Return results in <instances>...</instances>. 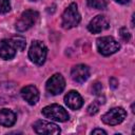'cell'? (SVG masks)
Instances as JSON below:
<instances>
[{"label": "cell", "instance_id": "cell-1", "mask_svg": "<svg viewBox=\"0 0 135 135\" xmlns=\"http://www.w3.org/2000/svg\"><path fill=\"white\" fill-rule=\"evenodd\" d=\"M26 42L22 36L16 35L9 39H2L0 41V57L4 60H11L15 57L17 51H23Z\"/></svg>", "mask_w": 135, "mask_h": 135}, {"label": "cell", "instance_id": "cell-2", "mask_svg": "<svg viewBox=\"0 0 135 135\" xmlns=\"http://www.w3.org/2000/svg\"><path fill=\"white\" fill-rule=\"evenodd\" d=\"M81 20L80 14L77 8L76 3H71L63 12L62 14V20H61V25L65 30L73 28L79 24Z\"/></svg>", "mask_w": 135, "mask_h": 135}, {"label": "cell", "instance_id": "cell-3", "mask_svg": "<svg viewBox=\"0 0 135 135\" xmlns=\"http://www.w3.org/2000/svg\"><path fill=\"white\" fill-rule=\"evenodd\" d=\"M47 55V49L45 44L39 40H34L28 50V57L34 63L41 65L44 63Z\"/></svg>", "mask_w": 135, "mask_h": 135}, {"label": "cell", "instance_id": "cell-4", "mask_svg": "<svg viewBox=\"0 0 135 135\" xmlns=\"http://www.w3.org/2000/svg\"><path fill=\"white\" fill-rule=\"evenodd\" d=\"M98 52L103 56H110L120 49V44L111 36L100 37L96 41Z\"/></svg>", "mask_w": 135, "mask_h": 135}, {"label": "cell", "instance_id": "cell-5", "mask_svg": "<svg viewBox=\"0 0 135 135\" xmlns=\"http://www.w3.org/2000/svg\"><path fill=\"white\" fill-rule=\"evenodd\" d=\"M38 16H39V14L36 11H33V9H26V11H24L20 15L19 19L16 22V28H17V31L18 32L27 31L30 27H32L35 24V22L38 19Z\"/></svg>", "mask_w": 135, "mask_h": 135}, {"label": "cell", "instance_id": "cell-6", "mask_svg": "<svg viewBox=\"0 0 135 135\" xmlns=\"http://www.w3.org/2000/svg\"><path fill=\"white\" fill-rule=\"evenodd\" d=\"M42 114L51 119V120H55V121H60V122H64L66 120H69V114L68 112L59 104H51L47 105L45 108L42 109Z\"/></svg>", "mask_w": 135, "mask_h": 135}, {"label": "cell", "instance_id": "cell-7", "mask_svg": "<svg viewBox=\"0 0 135 135\" xmlns=\"http://www.w3.org/2000/svg\"><path fill=\"white\" fill-rule=\"evenodd\" d=\"M127 116V112L123 108L121 107H116V108H113L111 109L109 112H107L105 114L102 115L101 117V120L105 123V124H109V126H116V124H119L121 123L124 118Z\"/></svg>", "mask_w": 135, "mask_h": 135}, {"label": "cell", "instance_id": "cell-8", "mask_svg": "<svg viewBox=\"0 0 135 135\" xmlns=\"http://www.w3.org/2000/svg\"><path fill=\"white\" fill-rule=\"evenodd\" d=\"M46 91L52 95L60 94L65 88V80L61 74H54L49 78L45 84Z\"/></svg>", "mask_w": 135, "mask_h": 135}, {"label": "cell", "instance_id": "cell-9", "mask_svg": "<svg viewBox=\"0 0 135 135\" xmlns=\"http://www.w3.org/2000/svg\"><path fill=\"white\" fill-rule=\"evenodd\" d=\"M35 132L37 134H46V135H56L59 134L60 128L52 122L45 121V120H37L33 126Z\"/></svg>", "mask_w": 135, "mask_h": 135}, {"label": "cell", "instance_id": "cell-10", "mask_svg": "<svg viewBox=\"0 0 135 135\" xmlns=\"http://www.w3.org/2000/svg\"><path fill=\"white\" fill-rule=\"evenodd\" d=\"M109 26H110V24H109L108 19L102 15H98L90 21V23L88 25V30L93 34H98V33H101L104 30L109 28Z\"/></svg>", "mask_w": 135, "mask_h": 135}, {"label": "cell", "instance_id": "cell-11", "mask_svg": "<svg viewBox=\"0 0 135 135\" xmlns=\"http://www.w3.org/2000/svg\"><path fill=\"white\" fill-rule=\"evenodd\" d=\"M90 76V69L85 64H77L71 71L72 79L77 83H83Z\"/></svg>", "mask_w": 135, "mask_h": 135}, {"label": "cell", "instance_id": "cell-12", "mask_svg": "<svg viewBox=\"0 0 135 135\" xmlns=\"http://www.w3.org/2000/svg\"><path fill=\"white\" fill-rule=\"evenodd\" d=\"M16 93V85L13 82H1L0 83V104L6 103Z\"/></svg>", "mask_w": 135, "mask_h": 135}, {"label": "cell", "instance_id": "cell-13", "mask_svg": "<svg viewBox=\"0 0 135 135\" xmlns=\"http://www.w3.org/2000/svg\"><path fill=\"white\" fill-rule=\"evenodd\" d=\"M64 102L65 104L72 109V110H78L83 104V99L80 96V94L76 91H70L64 96Z\"/></svg>", "mask_w": 135, "mask_h": 135}, {"label": "cell", "instance_id": "cell-14", "mask_svg": "<svg viewBox=\"0 0 135 135\" xmlns=\"http://www.w3.org/2000/svg\"><path fill=\"white\" fill-rule=\"evenodd\" d=\"M20 94L28 104H35L39 100V92L34 85H26L22 88Z\"/></svg>", "mask_w": 135, "mask_h": 135}, {"label": "cell", "instance_id": "cell-15", "mask_svg": "<svg viewBox=\"0 0 135 135\" xmlns=\"http://www.w3.org/2000/svg\"><path fill=\"white\" fill-rule=\"evenodd\" d=\"M15 122H16V114L13 111L8 109L0 110V126L12 127Z\"/></svg>", "mask_w": 135, "mask_h": 135}, {"label": "cell", "instance_id": "cell-16", "mask_svg": "<svg viewBox=\"0 0 135 135\" xmlns=\"http://www.w3.org/2000/svg\"><path fill=\"white\" fill-rule=\"evenodd\" d=\"M88 5L92 8L96 9H103L107 7L109 0H86Z\"/></svg>", "mask_w": 135, "mask_h": 135}, {"label": "cell", "instance_id": "cell-17", "mask_svg": "<svg viewBox=\"0 0 135 135\" xmlns=\"http://www.w3.org/2000/svg\"><path fill=\"white\" fill-rule=\"evenodd\" d=\"M11 9V4L8 0H0V14H6Z\"/></svg>", "mask_w": 135, "mask_h": 135}, {"label": "cell", "instance_id": "cell-18", "mask_svg": "<svg viewBox=\"0 0 135 135\" xmlns=\"http://www.w3.org/2000/svg\"><path fill=\"white\" fill-rule=\"evenodd\" d=\"M99 104H100V102H98L97 100H95L93 103H91V104L89 105V108H88V113H89L90 115H95V114L98 112V110H99Z\"/></svg>", "mask_w": 135, "mask_h": 135}, {"label": "cell", "instance_id": "cell-19", "mask_svg": "<svg viewBox=\"0 0 135 135\" xmlns=\"http://www.w3.org/2000/svg\"><path fill=\"white\" fill-rule=\"evenodd\" d=\"M119 35L122 38V40H124V41H129L131 38V35H130L129 31L127 30V27H121L119 30Z\"/></svg>", "mask_w": 135, "mask_h": 135}, {"label": "cell", "instance_id": "cell-20", "mask_svg": "<svg viewBox=\"0 0 135 135\" xmlns=\"http://www.w3.org/2000/svg\"><path fill=\"white\" fill-rule=\"evenodd\" d=\"M101 89H102L101 84H100L99 82H96V83L93 84V86H92V92L97 95V94H99V93L101 92Z\"/></svg>", "mask_w": 135, "mask_h": 135}, {"label": "cell", "instance_id": "cell-21", "mask_svg": "<svg viewBox=\"0 0 135 135\" xmlns=\"http://www.w3.org/2000/svg\"><path fill=\"white\" fill-rule=\"evenodd\" d=\"M110 84H111V86H112L113 89H115V88H117L118 81H117L115 78H111V79H110Z\"/></svg>", "mask_w": 135, "mask_h": 135}, {"label": "cell", "instance_id": "cell-22", "mask_svg": "<svg viewBox=\"0 0 135 135\" xmlns=\"http://www.w3.org/2000/svg\"><path fill=\"white\" fill-rule=\"evenodd\" d=\"M92 134H103V135H105L107 132L103 131V130H101V129H95V130L92 131Z\"/></svg>", "mask_w": 135, "mask_h": 135}, {"label": "cell", "instance_id": "cell-23", "mask_svg": "<svg viewBox=\"0 0 135 135\" xmlns=\"http://www.w3.org/2000/svg\"><path fill=\"white\" fill-rule=\"evenodd\" d=\"M114 1H116L117 3H120V4H127L130 2V0H114Z\"/></svg>", "mask_w": 135, "mask_h": 135}, {"label": "cell", "instance_id": "cell-24", "mask_svg": "<svg viewBox=\"0 0 135 135\" xmlns=\"http://www.w3.org/2000/svg\"><path fill=\"white\" fill-rule=\"evenodd\" d=\"M31 1H38V0H31Z\"/></svg>", "mask_w": 135, "mask_h": 135}]
</instances>
